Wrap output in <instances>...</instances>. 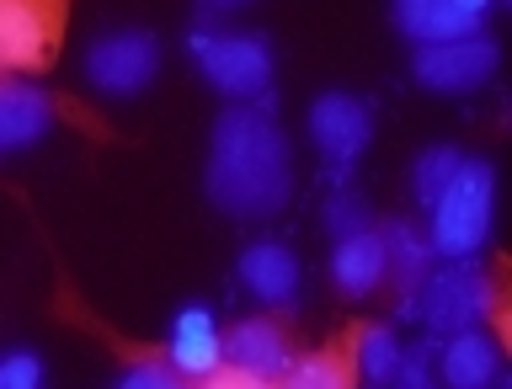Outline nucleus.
<instances>
[{
  "label": "nucleus",
  "mask_w": 512,
  "mask_h": 389,
  "mask_svg": "<svg viewBox=\"0 0 512 389\" xmlns=\"http://www.w3.org/2000/svg\"><path fill=\"white\" fill-rule=\"evenodd\" d=\"M294 192V171H288V139L278 134L262 107H230L214 123V150H208V198L224 214L240 219H262L278 214Z\"/></svg>",
  "instance_id": "nucleus-1"
},
{
  "label": "nucleus",
  "mask_w": 512,
  "mask_h": 389,
  "mask_svg": "<svg viewBox=\"0 0 512 389\" xmlns=\"http://www.w3.org/2000/svg\"><path fill=\"white\" fill-rule=\"evenodd\" d=\"M491 198H496V176L486 160H459L454 182L432 203V251L475 256V246L491 230Z\"/></svg>",
  "instance_id": "nucleus-2"
},
{
  "label": "nucleus",
  "mask_w": 512,
  "mask_h": 389,
  "mask_svg": "<svg viewBox=\"0 0 512 389\" xmlns=\"http://www.w3.org/2000/svg\"><path fill=\"white\" fill-rule=\"evenodd\" d=\"M70 0H0V64L6 70H48L64 48Z\"/></svg>",
  "instance_id": "nucleus-3"
},
{
  "label": "nucleus",
  "mask_w": 512,
  "mask_h": 389,
  "mask_svg": "<svg viewBox=\"0 0 512 389\" xmlns=\"http://www.w3.org/2000/svg\"><path fill=\"white\" fill-rule=\"evenodd\" d=\"M198 70L230 96H262L272 86V48L256 32H192Z\"/></svg>",
  "instance_id": "nucleus-4"
},
{
  "label": "nucleus",
  "mask_w": 512,
  "mask_h": 389,
  "mask_svg": "<svg viewBox=\"0 0 512 389\" xmlns=\"http://www.w3.org/2000/svg\"><path fill=\"white\" fill-rule=\"evenodd\" d=\"M155 64H160V43H155V32H144V27L102 32V38L86 48V75H91V86L107 91V96H134L139 86H150Z\"/></svg>",
  "instance_id": "nucleus-5"
},
{
  "label": "nucleus",
  "mask_w": 512,
  "mask_h": 389,
  "mask_svg": "<svg viewBox=\"0 0 512 389\" xmlns=\"http://www.w3.org/2000/svg\"><path fill=\"white\" fill-rule=\"evenodd\" d=\"M491 304H496L491 283L480 278L464 256H454V267L432 272L427 288L416 294V315H422L432 331H464V326H475V320H486Z\"/></svg>",
  "instance_id": "nucleus-6"
},
{
  "label": "nucleus",
  "mask_w": 512,
  "mask_h": 389,
  "mask_svg": "<svg viewBox=\"0 0 512 389\" xmlns=\"http://www.w3.org/2000/svg\"><path fill=\"white\" fill-rule=\"evenodd\" d=\"M411 70L427 91H470L496 70V43L480 27L459 32V38H432V43L416 48Z\"/></svg>",
  "instance_id": "nucleus-7"
},
{
  "label": "nucleus",
  "mask_w": 512,
  "mask_h": 389,
  "mask_svg": "<svg viewBox=\"0 0 512 389\" xmlns=\"http://www.w3.org/2000/svg\"><path fill=\"white\" fill-rule=\"evenodd\" d=\"M368 134H374V123H368V107L358 102V96H347V91L315 96V107H310V139H315V150L326 155L331 182H347V166L363 155Z\"/></svg>",
  "instance_id": "nucleus-8"
},
{
  "label": "nucleus",
  "mask_w": 512,
  "mask_h": 389,
  "mask_svg": "<svg viewBox=\"0 0 512 389\" xmlns=\"http://www.w3.org/2000/svg\"><path fill=\"white\" fill-rule=\"evenodd\" d=\"M240 283L262 304H272V310H294V294H299L294 251L278 246V240H256V246L240 251Z\"/></svg>",
  "instance_id": "nucleus-9"
},
{
  "label": "nucleus",
  "mask_w": 512,
  "mask_h": 389,
  "mask_svg": "<svg viewBox=\"0 0 512 389\" xmlns=\"http://www.w3.org/2000/svg\"><path fill=\"white\" fill-rule=\"evenodd\" d=\"M224 342V358L235 368H246L256 379H283V368L294 363V347H288V336L272 326V320H240L230 336H219Z\"/></svg>",
  "instance_id": "nucleus-10"
},
{
  "label": "nucleus",
  "mask_w": 512,
  "mask_h": 389,
  "mask_svg": "<svg viewBox=\"0 0 512 389\" xmlns=\"http://www.w3.org/2000/svg\"><path fill=\"white\" fill-rule=\"evenodd\" d=\"M166 352H171L176 374L208 379L224 363V342H219V331H214V315H208L203 304H187V310L176 315V326H171V347Z\"/></svg>",
  "instance_id": "nucleus-11"
},
{
  "label": "nucleus",
  "mask_w": 512,
  "mask_h": 389,
  "mask_svg": "<svg viewBox=\"0 0 512 389\" xmlns=\"http://www.w3.org/2000/svg\"><path fill=\"white\" fill-rule=\"evenodd\" d=\"M54 128V102L32 86H0V155L27 150Z\"/></svg>",
  "instance_id": "nucleus-12"
},
{
  "label": "nucleus",
  "mask_w": 512,
  "mask_h": 389,
  "mask_svg": "<svg viewBox=\"0 0 512 389\" xmlns=\"http://www.w3.org/2000/svg\"><path fill=\"white\" fill-rule=\"evenodd\" d=\"M427 256H432V246L411 230V224H400V219L384 224V272H395L400 315H416V288L427 278Z\"/></svg>",
  "instance_id": "nucleus-13"
},
{
  "label": "nucleus",
  "mask_w": 512,
  "mask_h": 389,
  "mask_svg": "<svg viewBox=\"0 0 512 389\" xmlns=\"http://www.w3.org/2000/svg\"><path fill=\"white\" fill-rule=\"evenodd\" d=\"M331 278L347 288V294H368L379 278H384V235L379 230H352L336 240V256H331Z\"/></svg>",
  "instance_id": "nucleus-14"
},
{
  "label": "nucleus",
  "mask_w": 512,
  "mask_h": 389,
  "mask_svg": "<svg viewBox=\"0 0 512 389\" xmlns=\"http://www.w3.org/2000/svg\"><path fill=\"white\" fill-rule=\"evenodd\" d=\"M443 379L454 389H480L496 379V342L480 336L475 326L454 331V342L443 347Z\"/></svg>",
  "instance_id": "nucleus-15"
},
{
  "label": "nucleus",
  "mask_w": 512,
  "mask_h": 389,
  "mask_svg": "<svg viewBox=\"0 0 512 389\" xmlns=\"http://www.w3.org/2000/svg\"><path fill=\"white\" fill-rule=\"evenodd\" d=\"M395 27L416 43H432V38H459V32H475V22L448 6V0H395Z\"/></svg>",
  "instance_id": "nucleus-16"
},
{
  "label": "nucleus",
  "mask_w": 512,
  "mask_h": 389,
  "mask_svg": "<svg viewBox=\"0 0 512 389\" xmlns=\"http://www.w3.org/2000/svg\"><path fill=\"white\" fill-rule=\"evenodd\" d=\"M352 374H358V363H347L342 342L326 347V352H315V358H299V363L283 368V379L294 389H347Z\"/></svg>",
  "instance_id": "nucleus-17"
},
{
  "label": "nucleus",
  "mask_w": 512,
  "mask_h": 389,
  "mask_svg": "<svg viewBox=\"0 0 512 389\" xmlns=\"http://www.w3.org/2000/svg\"><path fill=\"white\" fill-rule=\"evenodd\" d=\"M459 160H464V155L454 150V144H438V150H422V155H416V166H411V192H416V203H422V208L438 203V192L454 182Z\"/></svg>",
  "instance_id": "nucleus-18"
},
{
  "label": "nucleus",
  "mask_w": 512,
  "mask_h": 389,
  "mask_svg": "<svg viewBox=\"0 0 512 389\" xmlns=\"http://www.w3.org/2000/svg\"><path fill=\"white\" fill-rule=\"evenodd\" d=\"M352 352H358V379H368V384H390L395 379L400 347H395V336L384 331V326H363Z\"/></svg>",
  "instance_id": "nucleus-19"
},
{
  "label": "nucleus",
  "mask_w": 512,
  "mask_h": 389,
  "mask_svg": "<svg viewBox=\"0 0 512 389\" xmlns=\"http://www.w3.org/2000/svg\"><path fill=\"white\" fill-rule=\"evenodd\" d=\"M363 224H368V208H363L358 192H331V203H326V230L342 240V235H352V230H363Z\"/></svg>",
  "instance_id": "nucleus-20"
},
{
  "label": "nucleus",
  "mask_w": 512,
  "mask_h": 389,
  "mask_svg": "<svg viewBox=\"0 0 512 389\" xmlns=\"http://www.w3.org/2000/svg\"><path fill=\"white\" fill-rule=\"evenodd\" d=\"M32 384H43V358L16 352V358L0 363V389H32Z\"/></svg>",
  "instance_id": "nucleus-21"
},
{
  "label": "nucleus",
  "mask_w": 512,
  "mask_h": 389,
  "mask_svg": "<svg viewBox=\"0 0 512 389\" xmlns=\"http://www.w3.org/2000/svg\"><path fill=\"white\" fill-rule=\"evenodd\" d=\"M123 389H176V368L171 363H134L123 368Z\"/></svg>",
  "instance_id": "nucleus-22"
},
{
  "label": "nucleus",
  "mask_w": 512,
  "mask_h": 389,
  "mask_svg": "<svg viewBox=\"0 0 512 389\" xmlns=\"http://www.w3.org/2000/svg\"><path fill=\"white\" fill-rule=\"evenodd\" d=\"M395 379L406 384V389H422L432 379V368H427V347H411V352H400V363H395Z\"/></svg>",
  "instance_id": "nucleus-23"
},
{
  "label": "nucleus",
  "mask_w": 512,
  "mask_h": 389,
  "mask_svg": "<svg viewBox=\"0 0 512 389\" xmlns=\"http://www.w3.org/2000/svg\"><path fill=\"white\" fill-rule=\"evenodd\" d=\"M448 6H454V11L464 16V22H475V27H480V16H486L491 0H448Z\"/></svg>",
  "instance_id": "nucleus-24"
}]
</instances>
